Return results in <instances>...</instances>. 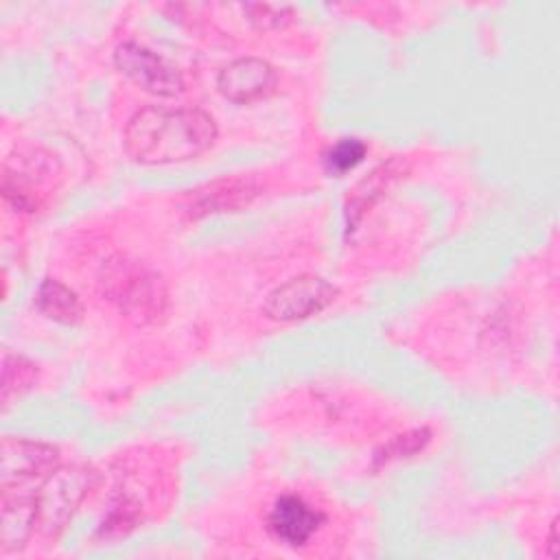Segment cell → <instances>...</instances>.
<instances>
[{
  "mask_svg": "<svg viewBox=\"0 0 560 560\" xmlns=\"http://www.w3.org/2000/svg\"><path fill=\"white\" fill-rule=\"evenodd\" d=\"M326 516L298 494H280L267 514V532L287 547H304L324 525Z\"/></svg>",
  "mask_w": 560,
  "mask_h": 560,
  "instance_id": "7",
  "label": "cell"
},
{
  "mask_svg": "<svg viewBox=\"0 0 560 560\" xmlns=\"http://www.w3.org/2000/svg\"><path fill=\"white\" fill-rule=\"evenodd\" d=\"M37 525L35 492L26 486L2 488V518H0V547L2 553L20 551Z\"/></svg>",
  "mask_w": 560,
  "mask_h": 560,
  "instance_id": "9",
  "label": "cell"
},
{
  "mask_svg": "<svg viewBox=\"0 0 560 560\" xmlns=\"http://www.w3.org/2000/svg\"><path fill=\"white\" fill-rule=\"evenodd\" d=\"M94 483L96 472L83 464L57 466L46 479H42L39 490H35L39 532L52 538L59 536Z\"/></svg>",
  "mask_w": 560,
  "mask_h": 560,
  "instance_id": "3",
  "label": "cell"
},
{
  "mask_svg": "<svg viewBox=\"0 0 560 560\" xmlns=\"http://www.w3.org/2000/svg\"><path fill=\"white\" fill-rule=\"evenodd\" d=\"M243 13L247 15V22L256 31H276L291 22L293 9L287 4H243Z\"/></svg>",
  "mask_w": 560,
  "mask_h": 560,
  "instance_id": "14",
  "label": "cell"
},
{
  "mask_svg": "<svg viewBox=\"0 0 560 560\" xmlns=\"http://www.w3.org/2000/svg\"><path fill=\"white\" fill-rule=\"evenodd\" d=\"M278 83L276 68L258 57H243L221 68L217 90L232 103H252L273 92Z\"/></svg>",
  "mask_w": 560,
  "mask_h": 560,
  "instance_id": "8",
  "label": "cell"
},
{
  "mask_svg": "<svg viewBox=\"0 0 560 560\" xmlns=\"http://www.w3.org/2000/svg\"><path fill=\"white\" fill-rule=\"evenodd\" d=\"M114 63L133 85L149 94L175 96L184 90V79L177 68L136 42L120 44L114 52Z\"/></svg>",
  "mask_w": 560,
  "mask_h": 560,
  "instance_id": "5",
  "label": "cell"
},
{
  "mask_svg": "<svg viewBox=\"0 0 560 560\" xmlns=\"http://www.w3.org/2000/svg\"><path fill=\"white\" fill-rule=\"evenodd\" d=\"M427 440H429V433H427L424 429H418V431H411V433H407V435H400V438H396L389 446L383 448L385 455H378V459L389 462V459H394V457L411 455V453L420 451V448L427 444Z\"/></svg>",
  "mask_w": 560,
  "mask_h": 560,
  "instance_id": "15",
  "label": "cell"
},
{
  "mask_svg": "<svg viewBox=\"0 0 560 560\" xmlns=\"http://www.w3.org/2000/svg\"><path fill=\"white\" fill-rule=\"evenodd\" d=\"M256 195V188L252 182L245 179H223L214 182L208 186V192H197L195 195V206L192 210H203V212H219V210H232L243 203H247Z\"/></svg>",
  "mask_w": 560,
  "mask_h": 560,
  "instance_id": "11",
  "label": "cell"
},
{
  "mask_svg": "<svg viewBox=\"0 0 560 560\" xmlns=\"http://www.w3.org/2000/svg\"><path fill=\"white\" fill-rule=\"evenodd\" d=\"M59 466V451L52 444L24 438H4L0 444V483L2 488L26 486L46 479Z\"/></svg>",
  "mask_w": 560,
  "mask_h": 560,
  "instance_id": "6",
  "label": "cell"
},
{
  "mask_svg": "<svg viewBox=\"0 0 560 560\" xmlns=\"http://www.w3.org/2000/svg\"><path fill=\"white\" fill-rule=\"evenodd\" d=\"M368 153V147L361 138H339L335 144H330L324 153V168L326 173L341 177L354 166L363 162Z\"/></svg>",
  "mask_w": 560,
  "mask_h": 560,
  "instance_id": "13",
  "label": "cell"
},
{
  "mask_svg": "<svg viewBox=\"0 0 560 560\" xmlns=\"http://www.w3.org/2000/svg\"><path fill=\"white\" fill-rule=\"evenodd\" d=\"M337 289L328 280L304 273L276 287L267 295L262 313L273 322H298L322 313L328 304H332Z\"/></svg>",
  "mask_w": 560,
  "mask_h": 560,
  "instance_id": "4",
  "label": "cell"
},
{
  "mask_svg": "<svg viewBox=\"0 0 560 560\" xmlns=\"http://www.w3.org/2000/svg\"><path fill=\"white\" fill-rule=\"evenodd\" d=\"M101 295L136 324H155L166 315L168 291L158 271L140 260L109 258L98 276Z\"/></svg>",
  "mask_w": 560,
  "mask_h": 560,
  "instance_id": "2",
  "label": "cell"
},
{
  "mask_svg": "<svg viewBox=\"0 0 560 560\" xmlns=\"http://www.w3.org/2000/svg\"><path fill=\"white\" fill-rule=\"evenodd\" d=\"M37 378V365L22 354L4 352L2 357V402L7 405L11 396H20L31 389Z\"/></svg>",
  "mask_w": 560,
  "mask_h": 560,
  "instance_id": "12",
  "label": "cell"
},
{
  "mask_svg": "<svg viewBox=\"0 0 560 560\" xmlns=\"http://www.w3.org/2000/svg\"><path fill=\"white\" fill-rule=\"evenodd\" d=\"M547 556L556 558L558 556V521L553 518L549 525V538H547Z\"/></svg>",
  "mask_w": 560,
  "mask_h": 560,
  "instance_id": "16",
  "label": "cell"
},
{
  "mask_svg": "<svg viewBox=\"0 0 560 560\" xmlns=\"http://www.w3.org/2000/svg\"><path fill=\"white\" fill-rule=\"evenodd\" d=\"M214 140V118L197 107H144L125 127V151L142 164L186 162Z\"/></svg>",
  "mask_w": 560,
  "mask_h": 560,
  "instance_id": "1",
  "label": "cell"
},
{
  "mask_svg": "<svg viewBox=\"0 0 560 560\" xmlns=\"http://www.w3.org/2000/svg\"><path fill=\"white\" fill-rule=\"evenodd\" d=\"M33 304L44 317L63 326H72L83 317V304L79 295L55 278H46L39 282Z\"/></svg>",
  "mask_w": 560,
  "mask_h": 560,
  "instance_id": "10",
  "label": "cell"
}]
</instances>
